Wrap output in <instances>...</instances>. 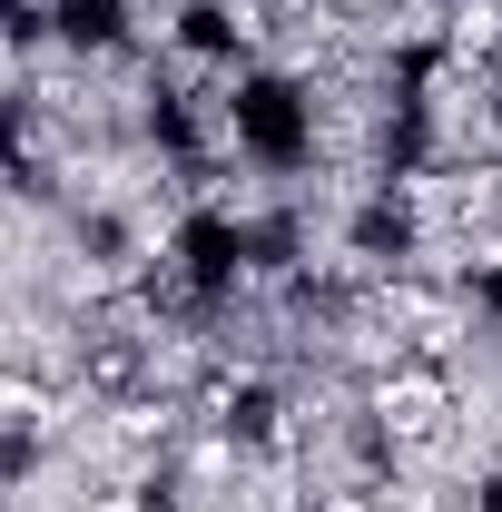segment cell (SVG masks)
<instances>
[{
	"mask_svg": "<svg viewBox=\"0 0 502 512\" xmlns=\"http://www.w3.org/2000/svg\"><path fill=\"white\" fill-rule=\"evenodd\" d=\"M365 414L384 424V444L404 453V463H443L453 434H463V384L443 375V365H404V375L365 384Z\"/></svg>",
	"mask_w": 502,
	"mask_h": 512,
	"instance_id": "1",
	"label": "cell"
},
{
	"mask_svg": "<svg viewBox=\"0 0 502 512\" xmlns=\"http://www.w3.org/2000/svg\"><path fill=\"white\" fill-rule=\"evenodd\" d=\"M306 512H384V483H315Z\"/></svg>",
	"mask_w": 502,
	"mask_h": 512,
	"instance_id": "2",
	"label": "cell"
}]
</instances>
